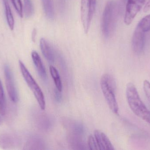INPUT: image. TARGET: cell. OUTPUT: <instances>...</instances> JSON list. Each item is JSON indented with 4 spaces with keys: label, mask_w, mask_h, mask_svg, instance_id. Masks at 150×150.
<instances>
[{
    "label": "cell",
    "mask_w": 150,
    "mask_h": 150,
    "mask_svg": "<svg viewBox=\"0 0 150 150\" xmlns=\"http://www.w3.org/2000/svg\"><path fill=\"white\" fill-rule=\"evenodd\" d=\"M126 97L128 104L133 113L150 124V111L142 101L134 84L129 83L127 85Z\"/></svg>",
    "instance_id": "1"
},
{
    "label": "cell",
    "mask_w": 150,
    "mask_h": 150,
    "mask_svg": "<svg viewBox=\"0 0 150 150\" xmlns=\"http://www.w3.org/2000/svg\"><path fill=\"white\" fill-rule=\"evenodd\" d=\"M120 12L118 3L115 1L111 0L108 2L103 12L101 23L102 33L105 38H111L113 35Z\"/></svg>",
    "instance_id": "2"
},
{
    "label": "cell",
    "mask_w": 150,
    "mask_h": 150,
    "mask_svg": "<svg viewBox=\"0 0 150 150\" xmlns=\"http://www.w3.org/2000/svg\"><path fill=\"white\" fill-rule=\"evenodd\" d=\"M100 85L109 108L114 113L118 114L119 107L115 95L116 83L113 77L109 74H104L100 79Z\"/></svg>",
    "instance_id": "3"
},
{
    "label": "cell",
    "mask_w": 150,
    "mask_h": 150,
    "mask_svg": "<svg viewBox=\"0 0 150 150\" xmlns=\"http://www.w3.org/2000/svg\"><path fill=\"white\" fill-rule=\"evenodd\" d=\"M19 65L22 75L27 85L32 91L40 107L41 110H45L46 107L45 100L42 90L21 60L19 61Z\"/></svg>",
    "instance_id": "4"
},
{
    "label": "cell",
    "mask_w": 150,
    "mask_h": 150,
    "mask_svg": "<svg viewBox=\"0 0 150 150\" xmlns=\"http://www.w3.org/2000/svg\"><path fill=\"white\" fill-rule=\"evenodd\" d=\"M97 0H82L81 4V21L85 33H87L96 9Z\"/></svg>",
    "instance_id": "5"
},
{
    "label": "cell",
    "mask_w": 150,
    "mask_h": 150,
    "mask_svg": "<svg viewBox=\"0 0 150 150\" xmlns=\"http://www.w3.org/2000/svg\"><path fill=\"white\" fill-rule=\"evenodd\" d=\"M4 76H5V84L8 92V95L11 100L16 103L18 100V94L14 80L13 73L8 65H4Z\"/></svg>",
    "instance_id": "6"
},
{
    "label": "cell",
    "mask_w": 150,
    "mask_h": 150,
    "mask_svg": "<svg viewBox=\"0 0 150 150\" xmlns=\"http://www.w3.org/2000/svg\"><path fill=\"white\" fill-rule=\"evenodd\" d=\"M145 0H127L126 5L124 22L129 25L145 3Z\"/></svg>",
    "instance_id": "7"
},
{
    "label": "cell",
    "mask_w": 150,
    "mask_h": 150,
    "mask_svg": "<svg viewBox=\"0 0 150 150\" xmlns=\"http://www.w3.org/2000/svg\"><path fill=\"white\" fill-rule=\"evenodd\" d=\"M145 33L137 26L134 32L132 40L133 50L136 54H141L144 50L146 38Z\"/></svg>",
    "instance_id": "8"
},
{
    "label": "cell",
    "mask_w": 150,
    "mask_h": 150,
    "mask_svg": "<svg viewBox=\"0 0 150 150\" xmlns=\"http://www.w3.org/2000/svg\"><path fill=\"white\" fill-rule=\"evenodd\" d=\"M94 136L99 150H113V145L110 141L109 138L103 132L99 130H95Z\"/></svg>",
    "instance_id": "9"
},
{
    "label": "cell",
    "mask_w": 150,
    "mask_h": 150,
    "mask_svg": "<svg viewBox=\"0 0 150 150\" xmlns=\"http://www.w3.org/2000/svg\"><path fill=\"white\" fill-rule=\"evenodd\" d=\"M40 48L42 54L45 59L50 63H54L55 60V54L52 48L44 38L40 40Z\"/></svg>",
    "instance_id": "10"
},
{
    "label": "cell",
    "mask_w": 150,
    "mask_h": 150,
    "mask_svg": "<svg viewBox=\"0 0 150 150\" xmlns=\"http://www.w3.org/2000/svg\"><path fill=\"white\" fill-rule=\"evenodd\" d=\"M31 56L38 74L41 78L45 80L47 78L46 72L39 55L36 51H33L32 52Z\"/></svg>",
    "instance_id": "11"
},
{
    "label": "cell",
    "mask_w": 150,
    "mask_h": 150,
    "mask_svg": "<svg viewBox=\"0 0 150 150\" xmlns=\"http://www.w3.org/2000/svg\"><path fill=\"white\" fill-rule=\"evenodd\" d=\"M16 139L9 134L0 135V148L3 149H11L17 143Z\"/></svg>",
    "instance_id": "12"
},
{
    "label": "cell",
    "mask_w": 150,
    "mask_h": 150,
    "mask_svg": "<svg viewBox=\"0 0 150 150\" xmlns=\"http://www.w3.org/2000/svg\"><path fill=\"white\" fill-rule=\"evenodd\" d=\"M45 14L48 18L53 19L54 17V6L53 0H42Z\"/></svg>",
    "instance_id": "13"
},
{
    "label": "cell",
    "mask_w": 150,
    "mask_h": 150,
    "mask_svg": "<svg viewBox=\"0 0 150 150\" xmlns=\"http://www.w3.org/2000/svg\"><path fill=\"white\" fill-rule=\"evenodd\" d=\"M50 74L53 79L56 86V89L59 91L61 92L62 90V84L59 71L55 67L51 66L49 68Z\"/></svg>",
    "instance_id": "14"
},
{
    "label": "cell",
    "mask_w": 150,
    "mask_h": 150,
    "mask_svg": "<svg viewBox=\"0 0 150 150\" xmlns=\"http://www.w3.org/2000/svg\"><path fill=\"white\" fill-rule=\"evenodd\" d=\"M3 1L4 3V8H5V15H6L7 23L11 31H13L14 29V26H15L14 17H13L8 0H3Z\"/></svg>",
    "instance_id": "15"
},
{
    "label": "cell",
    "mask_w": 150,
    "mask_h": 150,
    "mask_svg": "<svg viewBox=\"0 0 150 150\" xmlns=\"http://www.w3.org/2000/svg\"><path fill=\"white\" fill-rule=\"evenodd\" d=\"M6 109V100L1 82L0 79V114L5 115Z\"/></svg>",
    "instance_id": "16"
},
{
    "label": "cell",
    "mask_w": 150,
    "mask_h": 150,
    "mask_svg": "<svg viewBox=\"0 0 150 150\" xmlns=\"http://www.w3.org/2000/svg\"><path fill=\"white\" fill-rule=\"evenodd\" d=\"M137 26L146 33L150 31V14L142 18L137 24Z\"/></svg>",
    "instance_id": "17"
},
{
    "label": "cell",
    "mask_w": 150,
    "mask_h": 150,
    "mask_svg": "<svg viewBox=\"0 0 150 150\" xmlns=\"http://www.w3.org/2000/svg\"><path fill=\"white\" fill-rule=\"evenodd\" d=\"M24 13L26 18H29L32 16L34 11L33 5L31 0H23Z\"/></svg>",
    "instance_id": "18"
},
{
    "label": "cell",
    "mask_w": 150,
    "mask_h": 150,
    "mask_svg": "<svg viewBox=\"0 0 150 150\" xmlns=\"http://www.w3.org/2000/svg\"><path fill=\"white\" fill-rule=\"evenodd\" d=\"M12 4L18 14V16L21 18L23 17V8L21 0H11Z\"/></svg>",
    "instance_id": "19"
},
{
    "label": "cell",
    "mask_w": 150,
    "mask_h": 150,
    "mask_svg": "<svg viewBox=\"0 0 150 150\" xmlns=\"http://www.w3.org/2000/svg\"><path fill=\"white\" fill-rule=\"evenodd\" d=\"M87 144L90 150H99L94 136L91 134L89 136L87 139Z\"/></svg>",
    "instance_id": "20"
},
{
    "label": "cell",
    "mask_w": 150,
    "mask_h": 150,
    "mask_svg": "<svg viewBox=\"0 0 150 150\" xmlns=\"http://www.w3.org/2000/svg\"><path fill=\"white\" fill-rule=\"evenodd\" d=\"M143 89L147 99L150 103V82L148 80L144 82Z\"/></svg>",
    "instance_id": "21"
},
{
    "label": "cell",
    "mask_w": 150,
    "mask_h": 150,
    "mask_svg": "<svg viewBox=\"0 0 150 150\" xmlns=\"http://www.w3.org/2000/svg\"><path fill=\"white\" fill-rule=\"evenodd\" d=\"M127 0H119V3L118 4L120 11V10L122 9V7H123L124 5H125V3L127 2Z\"/></svg>",
    "instance_id": "22"
},
{
    "label": "cell",
    "mask_w": 150,
    "mask_h": 150,
    "mask_svg": "<svg viewBox=\"0 0 150 150\" xmlns=\"http://www.w3.org/2000/svg\"><path fill=\"white\" fill-rule=\"evenodd\" d=\"M36 35H37V31H36V29H34L32 33V40L33 42H35Z\"/></svg>",
    "instance_id": "23"
},
{
    "label": "cell",
    "mask_w": 150,
    "mask_h": 150,
    "mask_svg": "<svg viewBox=\"0 0 150 150\" xmlns=\"http://www.w3.org/2000/svg\"><path fill=\"white\" fill-rule=\"evenodd\" d=\"M150 9V0L148 1V2L145 5V7H144V12H147L149 11Z\"/></svg>",
    "instance_id": "24"
},
{
    "label": "cell",
    "mask_w": 150,
    "mask_h": 150,
    "mask_svg": "<svg viewBox=\"0 0 150 150\" xmlns=\"http://www.w3.org/2000/svg\"><path fill=\"white\" fill-rule=\"evenodd\" d=\"M60 5H61V8L62 7H63V8H64V5L65 4V1H66V0H60Z\"/></svg>",
    "instance_id": "25"
}]
</instances>
